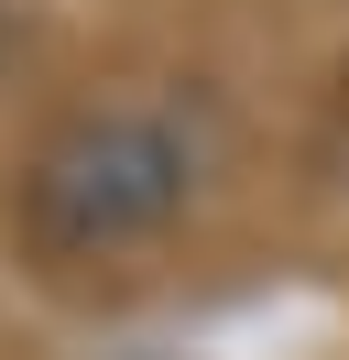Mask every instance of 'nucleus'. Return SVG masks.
Segmentation results:
<instances>
[{"label": "nucleus", "mask_w": 349, "mask_h": 360, "mask_svg": "<svg viewBox=\"0 0 349 360\" xmlns=\"http://www.w3.org/2000/svg\"><path fill=\"white\" fill-rule=\"evenodd\" d=\"M174 186H186L174 175V142L109 120V131H77L55 164H44V219H55L65 240H120V229L164 219Z\"/></svg>", "instance_id": "obj_1"}]
</instances>
